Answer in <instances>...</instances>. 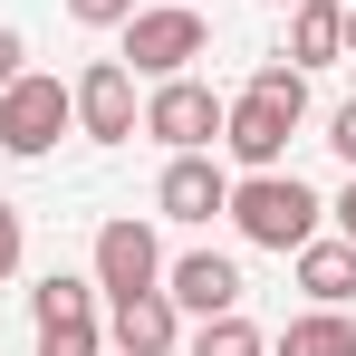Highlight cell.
<instances>
[{
  "instance_id": "obj_1",
  "label": "cell",
  "mask_w": 356,
  "mask_h": 356,
  "mask_svg": "<svg viewBox=\"0 0 356 356\" xmlns=\"http://www.w3.org/2000/svg\"><path fill=\"white\" fill-rule=\"evenodd\" d=\"M298 116H308V67H289V58L250 67V87L222 106V154H232L241 174H270V164H289Z\"/></svg>"
},
{
  "instance_id": "obj_2",
  "label": "cell",
  "mask_w": 356,
  "mask_h": 356,
  "mask_svg": "<svg viewBox=\"0 0 356 356\" xmlns=\"http://www.w3.org/2000/svg\"><path fill=\"white\" fill-rule=\"evenodd\" d=\"M222 212L241 222L250 250H298V241H318V222H327V202L298 174H280V164H270V174H232V202H222Z\"/></svg>"
},
{
  "instance_id": "obj_3",
  "label": "cell",
  "mask_w": 356,
  "mask_h": 356,
  "mask_svg": "<svg viewBox=\"0 0 356 356\" xmlns=\"http://www.w3.org/2000/svg\"><path fill=\"white\" fill-rule=\"evenodd\" d=\"M202 49H212V19H202L193 0H145V10L125 19V49H116V58L135 67V77H183Z\"/></svg>"
},
{
  "instance_id": "obj_4",
  "label": "cell",
  "mask_w": 356,
  "mask_h": 356,
  "mask_svg": "<svg viewBox=\"0 0 356 356\" xmlns=\"http://www.w3.org/2000/svg\"><path fill=\"white\" fill-rule=\"evenodd\" d=\"M67 125H77V106H67V77H49V67H19L10 87H0V154H49Z\"/></svg>"
},
{
  "instance_id": "obj_5",
  "label": "cell",
  "mask_w": 356,
  "mask_h": 356,
  "mask_svg": "<svg viewBox=\"0 0 356 356\" xmlns=\"http://www.w3.org/2000/svg\"><path fill=\"white\" fill-rule=\"evenodd\" d=\"M67 106H77L87 145H135V125H145V97H135V67L125 58H87L67 77Z\"/></svg>"
},
{
  "instance_id": "obj_6",
  "label": "cell",
  "mask_w": 356,
  "mask_h": 356,
  "mask_svg": "<svg viewBox=\"0 0 356 356\" xmlns=\"http://www.w3.org/2000/svg\"><path fill=\"white\" fill-rule=\"evenodd\" d=\"M222 106H232V97H212L193 67H183V77H154V97H145V135L174 145V154H202V145H222Z\"/></svg>"
},
{
  "instance_id": "obj_7",
  "label": "cell",
  "mask_w": 356,
  "mask_h": 356,
  "mask_svg": "<svg viewBox=\"0 0 356 356\" xmlns=\"http://www.w3.org/2000/svg\"><path fill=\"white\" fill-rule=\"evenodd\" d=\"M97 298H135V289H164V241H154V222H135V212H116V222H97Z\"/></svg>"
},
{
  "instance_id": "obj_8",
  "label": "cell",
  "mask_w": 356,
  "mask_h": 356,
  "mask_svg": "<svg viewBox=\"0 0 356 356\" xmlns=\"http://www.w3.org/2000/svg\"><path fill=\"white\" fill-rule=\"evenodd\" d=\"M164 298L183 318H222V308H241V260L232 250H174L164 260Z\"/></svg>"
},
{
  "instance_id": "obj_9",
  "label": "cell",
  "mask_w": 356,
  "mask_h": 356,
  "mask_svg": "<svg viewBox=\"0 0 356 356\" xmlns=\"http://www.w3.org/2000/svg\"><path fill=\"white\" fill-rule=\"evenodd\" d=\"M222 202H232V164H222L212 145H202V154H174L164 183H154V212H164V222H212Z\"/></svg>"
},
{
  "instance_id": "obj_10",
  "label": "cell",
  "mask_w": 356,
  "mask_h": 356,
  "mask_svg": "<svg viewBox=\"0 0 356 356\" xmlns=\"http://www.w3.org/2000/svg\"><path fill=\"white\" fill-rule=\"evenodd\" d=\"M106 347H116V356H174V347H183V308H174L164 289L106 298Z\"/></svg>"
},
{
  "instance_id": "obj_11",
  "label": "cell",
  "mask_w": 356,
  "mask_h": 356,
  "mask_svg": "<svg viewBox=\"0 0 356 356\" xmlns=\"http://www.w3.org/2000/svg\"><path fill=\"white\" fill-rule=\"evenodd\" d=\"M289 260H298V289L318 298V308H347V298H356V241H347V232H318V241H298Z\"/></svg>"
},
{
  "instance_id": "obj_12",
  "label": "cell",
  "mask_w": 356,
  "mask_h": 356,
  "mask_svg": "<svg viewBox=\"0 0 356 356\" xmlns=\"http://www.w3.org/2000/svg\"><path fill=\"white\" fill-rule=\"evenodd\" d=\"M337 29H347V10H337V0H289V49H280V58H289V67L347 58V39H337Z\"/></svg>"
},
{
  "instance_id": "obj_13",
  "label": "cell",
  "mask_w": 356,
  "mask_h": 356,
  "mask_svg": "<svg viewBox=\"0 0 356 356\" xmlns=\"http://www.w3.org/2000/svg\"><path fill=\"white\" fill-rule=\"evenodd\" d=\"M106 308H97V280H77V270H49L39 289H29V327H97Z\"/></svg>"
},
{
  "instance_id": "obj_14",
  "label": "cell",
  "mask_w": 356,
  "mask_h": 356,
  "mask_svg": "<svg viewBox=\"0 0 356 356\" xmlns=\"http://www.w3.org/2000/svg\"><path fill=\"white\" fill-rule=\"evenodd\" d=\"M270 356H356V318L347 308H298L289 327L270 337Z\"/></svg>"
},
{
  "instance_id": "obj_15",
  "label": "cell",
  "mask_w": 356,
  "mask_h": 356,
  "mask_svg": "<svg viewBox=\"0 0 356 356\" xmlns=\"http://www.w3.org/2000/svg\"><path fill=\"white\" fill-rule=\"evenodd\" d=\"M183 356H270V337H260L241 308H222V318H202V327L183 337Z\"/></svg>"
},
{
  "instance_id": "obj_16",
  "label": "cell",
  "mask_w": 356,
  "mask_h": 356,
  "mask_svg": "<svg viewBox=\"0 0 356 356\" xmlns=\"http://www.w3.org/2000/svg\"><path fill=\"white\" fill-rule=\"evenodd\" d=\"M39 356H106V318L97 327H39Z\"/></svg>"
},
{
  "instance_id": "obj_17",
  "label": "cell",
  "mask_w": 356,
  "mask_h": 356,
  "mask_svg": "<svg viewBox=\"0 0 356 356\" xmlns=\"http://www.w3.org/2000/svg\"><path fill=\"white\" fill-rule=\"evenodd\" d=\"M19 260H29V222H19V202L0 193V280H19Z\"/></svg>"
},
{
  "instance_id": "obj_18",
  "label": "cell",
  "mask_w": 356,
  "mask_h": 356,
  "mask_svg": "<svg viewBox=\"0 0 356 356\" xmlns=\"http://www.w3.org/2000/svg\"><path fill=\"white\" fill-rule=\"evenodd\" d=\"M67 19H77V29H125L135 0H67Z\"/></svg>"
},
{
  "instance_id": "obj_19",
  "label": "cell",
  "mask_w": 356,
  "mask_h": 356,
  "mask_svg": "<svg viewBox=\"0 0 356 356\" xmlns=\"http://www.w3.org/2000/svg\"><path fill=\"white\" fill-rule=\"evenodd\" d=\"M327 145L347 154V174H356V97H347V106H337V116H327Z\"/></svg>"
},
{
  "instance_id": "obj_20",
  "label": "cell",
  "mask_w": 356,
  "mask_h": 356,
  "mask_svg": "<svg viewBox=\"0 0 356 356\" xmlns=\"http://www.w3.org/2000/svg\"><path fill=\"white\" fill-rule=\"evenodd\" d=\"M327 222H337V232L356 241V174H347V193H337V202H327Z\"/></svg>"
},
{
  "instance_id": "obj_21",
  "label": "cell",
  "mask_w": 356,
  "mask_h": 356,
  "mask_svg": "<svg viewBox=\"0 0 356 356\" xmlns=\"http://www.w3.org/2000/svg\"><path fill=\"white\" fill-rule=\"evenodd\" d=\"M10 77H19V29L0 19V87H10Z\"/></svg>"
},
{
  "instance_id": "obj_22",
  "label": "cell",
  "mask_w": 356,
  "mask_h": 356,
  "mask_svg": "<svg viewBox=\"0 0 356 356\" xmlns=\"http://www.w3.org/2000/svg\"><path fill=\"white\" fill-rule=\"evenodd\" d=\"M337 39H347V58H356V0H347V29H337Z\"/></svg>"
},
{
  "instance_id": "obj_23",
  "label": "cell",
  "mask_w": 356,
  "mask_h": 356,
  "mask_svg": "<svg viewBox=\"0 0 356 356\" xmlns=\"http://www.w3.org/2000/svg\"><path fill=\"white\" fill-rule=\"evenodd\" d=\"M280 10H289V0H280Z\"/></svg>"
}]
</instances>
